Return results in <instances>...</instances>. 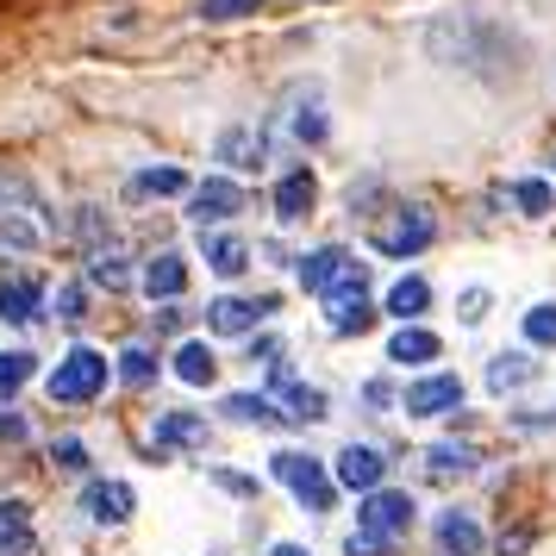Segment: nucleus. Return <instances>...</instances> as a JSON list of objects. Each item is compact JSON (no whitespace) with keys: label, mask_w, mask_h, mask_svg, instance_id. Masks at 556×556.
<instances>
[{"label":"nucleus","mask_w":556,"mask_h":556,"mask_svg":"<svg viewBox=\"0 0 556 556\" xmlns=\"http://www.w3.org/2000/svg\"><path fill=\"white\" fill-rule=\"evenodd\" d=\"M413 494H401V488H376V494H363V506H356V531L344 538V551L351 556H388L394 551V538H406L413 531Z\"/></svg>","instance_id":"obj_1"},{"label":"nucleus","mask_w":556,"mask_h":556,"mask_svg":"<svg viewBox=\"0 0 556 556\" xmlns=\"http://www.w3.org/2000/svg\"><path fill=\"white\" fill-rule=\"evenodd\" d=\"M45 388H51V401H63V406L94 401V394L106 388V356L94 351V344H76V351L51 369V381H45Z\"/></svg>","instance_id":"obj_2"},{"label":"nucleus","mask_w":556,"mask_h":556,"mask_svg":"<svg viewBox=\"0 0 556 556\" xmlns=\"http://www.w3.org/2000/svg\"><path fill=\"white\" fill-rule=\"evenodd\" d=\"M269 469H276V481L294 494L301 506H313V513H326L331 501H338V481L319 469V456H301V451H276L269 456Z\"/></svg>","instance_id":"obj_3"},{"label":"nucleus","mask_w":556,"mask_h":556,"mask_svg":"<svg viewBox=\"0 0 556 556\" xmlns=\"http://www.w3.org/2000/svg\"><path fill=\"white\" fill-rule=\"evenodd\" d=\"M431 238H438V219H431L426 206H394V219L369 231V244L381 256H419Z\"/></svg>","instance_id":"obj_4"},{"label":"nucleus","mask_w":556,"mask_h":556,"mask_svg":"<svg viewBox=\"0 0 556 556\" xmlns=\"http://www.w3.org/2000/svg\"><path fill=\"white\" fill-rule=\"evenodd\" d=\"M319 301H326V326L331 331H369L376 326V306H369V281H363V269H351L344 281H331Z\"/></svg>","instance_id":"obj_5"},{"label":"nucleus","mask_w":556,"mask_h":556,"mask_svg":"<svg viewBox=\"0 0 556 556\" xmlns=\"http://www.w3.org/2000/svg\"><path fill=\"white\" fill-rule=\"evenodd\" d=\"M238 213H244V188L231 176H213V181H201V188H188V219H194V226H226Z\"/></svg>","instance_id":"obj_6"},{"label":"nucleus","mask_w":556,"mask_h":556,"mask_svg":"<svg viewBox=\"0 0 556 556\" xmlns=\"http://www.w3.org/2000/svg\"><path fill=\"white\" fill-rule=\"evenodd\" d=\"M269 313H276L269 294H256V301H244V294H219V301L206 306V331H219V338H244V331H256Z\"/></svg>","instance_id":"obj_7"},{"label":"nucleus","mask_w":556,"mask_h":556,"mask_svg":"<svg viewBox=\"0 0 556 556\" xmlns=\"http://www.w3.org/2000/svg\"><path fill=\"white\" fill-rule=\"evenodd\" d=\"M331 481H338V488H351V494H376L381 481H388V456H381L376 444H344Z\"/></svg>","instance_id":"obj_8"},{"label":"nucleus","mask_w":556,"mask_h":556,"mask_svg":"<svg viewBox=\"0 0 556 556\" xmlns=\"http://www.w3.org/2000/svg\"><path fill=\"white\" fill-rule=\"evenodd\" d=\"M463 376H426V381H413L401 394V406L413 413V419H444V413H456L463 406Z\"/></svg>","instance_id":"obj_9"},{"label":"nucleus","mask_w":556,"mask_h":556,"mask_svg":"<svg viewBox=\"0 0 556 556\" xmlns=\"http://www.w3.org/2000/svg\"><path fill=\"white\" fill-rule=\"evenodd\" d=\"M269 381H276V401H281V419H301V426H313V419H326V394L319 388H306V381L288 376V363H269Z\"/></svg>","instance_id":"obj_10"},{"label":"nucleus","mask_w":556,"mask_h":556,"mask_svg":"<svg viewBox=\"0 0 556 556\" xmlns=\"http://www.w3.org/2000/svg\"><path fill=\"white\" fill-rule=\"evenodd\" d=\"M81 506H88V519H94V526H126L131 506H138V494H131L126 481H88Z\"/></svg>","instance_id":"obj_11"},{"label":"nucleus","mask_w":556,"mask_h":556,"mask_svg":"<svg viewBox=\"0 0 556 556\" xmlns=\"http://www.w3.org/2000/svg\"><path fill=\"white\" fill-rule=\"evenodd\" d=\"M351 269H356V256L338 251V244H326V251L301 256V288H306V294H326L331 281H344Z\"/></svg>","instance_id":"obj_12"},{"label":"nucleus","mask_w":556,"mask_h":556,"mask_svg":"<svg viewBox=\"0 0 556 556\" xmlns=\"http://www.w3.org/2000/svg\"><path fill=\"white\" fill-rule=\"evenodd\" d=\"M38 306H45V288H38V276L0 281V319H7V326H31V319H38Z\"/></svg>","instance_id":"obj_13"},{"label":"nucleus","mask_w":556,"mask_h":556,"mask_svg":"<svg viewBox=\"0 0 556 556\" xmlns=\"http://www.w3.org/2000/svg\"><path fill=\"white\" fill-rule=\"evenodd\" d=\"M144 294H151V301H176V294H188V263H181L176 251H163V256H151V263H144Z\"/></svg>","instance_id":"obj_14"},{"label":"nucleus","mask_w":556,"mask_h":556,"mask_svg":"<svg viewBox=\"0 0 556 556\" xmlns=\"http://www.w3.org/2000/svg\"><path fill=\"white\" fill-rule=\"evenodd\" d=\"M263 156H269V138L251 126H226L219 131V163H231V169H263Z\"/></svg>","instance_id":"obj_15"},{"label":"nucleus","mask_w":556,"mask_h":556,"mask_svg":"<svg viewBox=\"0 0 556 556\" xmlns=\"http://www.w3.org/2000/svg\"><path fill=\"white\" fill-rule=\"evenodd\" d=\"M201 256H206V269L213 276H244V263H251V244L244 238H231V231H206L201 238Z\"/></svg>","instance_id":"obj_16"},{"label":"nucleus","mask_w":556,"mask_h":556,"mask_svg":"<svg viewBox=\"0 0 556 556\" xmlns=\"http://www.w3.org/2000/svg\"><path fill=\"white\" fill-rule=\"evenodd\" d=\"M156 451H194V444H206V419L201 413H163L151 431Z\"/></svg>","instance_id":"obj_17"},{"label":"nucleus","mask_w":556,"mask_h":556,"mask_svg":"<svg viewBox=\"0 0 556 556\" xmlns=\"http://www.w3.org/2000/svg\"><path fill=\"white\" fill-rule=\"evenodd\" d=\"M313 194H319L313 176H306V169H288V176L276 181V219H281V226L306 219V213H313Z\"/></svg>","instance_id":"obj_18"},{"label":"nucleus","mask_w":556,"mask_h":556,"mask_svg":"<svg viewBox=\"0 0 556 556\" xmlns=\"http://www.w3.org/2000/svg\"><path fill=\"white\" fill-rule=\"evenodd\" d=\"M388 356H394L401 369H426L431 356H438V338H431L426 326H401L394 338H388Z\"/></svg>","instance_id":"obj_19"},{"label":"nucleus","mask_w":556,"mask_h":556,"mask_svg":"<svg viewBox=\"0 0 556 556\" xmlns=\"http://www.w3.org/2000/svg\"><path fill=\"white\" fill-rule=\"evenodd\" d=\"M26 551H31V506L0 501V556H26Z\"/></svg>","instance_id":"obj_20"},{"label":"nucleus","mask_w":556,"mask_h":556,"mask_svg":"<svg viewBox=\"0 0 556 556\" xmlns=\"http://www.w3.org/2000/svg\"><path fill=\"white\" fill-rule=\"evenodd\" d=\"M531 381H538V356H526V351L488 363V388H494V394H513V388H531Z\"/></svg>","instance_id":"obj_21"},{"label":"nucleus","mask_w":556,"mask_h":556,"mask_svg":"<svg viewBox=\"0 0 556 556\" xmlns=\"http://www.w3.org/2000/svg\"><path fill=\"white\" fill-rule=\"evenodd\" d=\"M438 544H444V551L451 556H481V526L476 519H469V513H444V519H438Z\"/></svg>","instance_id":"obj_22"},{"label":"nucleus","mask_w":556,"mask_h":556,"mask_svg":"<svg viewBox=\"0 0 556 556\" xmlns=\"http://www.w3.org/2000/svg\"><path fill=\"white\" fill-rule=\"evenodd\" d=\"M426 306H431V288H426L419 276H401L394 288H388V306H381V313H394L401 326H413V319H419Z\"/></svg>","instance_id":"obj_23"},{"label":"nucleus","mask_w":556,"mask_h":556,"mask_svg":"<svg viewBox=\"0 0 556 556\" xmlns=\"http://www.w3.org/2000/svg\"><path fill=\"white\" fill-rule=\"evenodd\" d=\"M188 188H194V181L163 163V169H138V176H131V201H151V194L163 201V194H188Z\"/></svg>","instance_id":"obj_24"},{"label":"nucleus","mask_w":556,"mask_h":556,"mask_svg":"<svg viewBox=\"0 0 556 556\" xmlns=\"http://www.w3.org/2000/svg\"><path fill=\"white\" fill-rule=\"evenodd\" d=\"M226 419H238V426H276L281 406L269 401V394H231V401H226Z\"/></svg>","instance_id":"obj_25"},{"label":"nucleus","mask_w":556,"mask_h":556,"mask_svg":"<svg viewBox=\"0 0 556 556\" xmlns=\"http://www.w3.org/2000/svg\"><path fill=\"white\" fill-rule=\"evenodd\" d=\"M169 369H176V376L188 381V388H206V381H213V369H219V363H213V351H206V344H181V351H176V363H169Z\"/></svg>","instance_id":"obj_26"},{"label":"nucleus","mask_w":556,"mask_h":556,"mask_svg":"<svg viewBox=\"0 0 556 556\" xmlns=\"http://www.w3.org/2000/svg\"><path fill=\"white\" fill-rule=\"evenodd\" d=\"M426 456H431V476H438V481H444V476H476V463H481L469 444H431Z\"/></svg>","instance_id":"obj_27"},{"label":"nucleus","mask_w":556,"mask_h":556,"mask_svg":"<svg viewBox=\"0 0 556 556\" xmlns=\"http://www.w3.org/2000/svg\"><path fill=\"white\" fill-rule=\"evenodd\" d=\"M119 381H126V388H151L156 381V351L151 344H126V351H119Z\"/></svg>","instance_id":"obj_28"},{"label":"nucleus","mask_w":556,"mask_h":556,"mask_svg":"<svg viewBox=\"0 0 556 556\" xmlns=\"http://www.w3.org/2000/svg\"><path fill=\"white\" fill-rule=\"evenodd\" d=\"M88 281H101V288H131V263L101 244V251L88 256Z\"/></svg>","instance_id":"obj_29"},{"label":"nucleus","mask_w":556,"mask_h":556,"mask_svg":"<svg viewBox=\"0 0 556 556\" xmlns=\"http://www.w3.org/2000/svg\"><path fill=\"white\" fill-rule=\"evenodd\" d=\"M31 369H38L31 351H0V394H20V388L31 381Z\"/></svg>","instance_id":"obj_30"},{"label":"nucleus","mask_w":556,"mask_h":556,"mask_svg":"<svg viewBox=\"0 0 556 556\" xmlns=\"http://www.w3.org/2000/svg\"><path fill=\"white\" fill-rule=\"evenodd\" d=\"M526 344H538V351H556V306H531L526 313Z\"/></svg>","instance_id":"obj_31"},{"label":"nucleus","mask_w":556,"mask_h":556,"mask_svg":"<svg viewBox=\"0 0 556 556\" xmlns=\"http://www.w3.org/2000/svg\"><path fill=\"white\" fill-rule=\"evenodd\" d=\"M263 0H201V20L206 26H226V20H251Z\"/></svg>","instance_id":"obj_32"},{"label":"nucleus","mask_w":556,"mask_h":556,"mask_svg":"<svg viewBox=\"0 0 556 556\" xmlns=\"http://www.w3.org/2000/svg\"><path fill=\"white\" fill-rule=\"evenodd\" d=\"M513 201H519L526 219H544V213H551V181H519V188H513Z\"/></svg>","instance_id":"obj_33"},{"label":"nucleus","mask_w":556,"mask_h":556,"mask_svg":"<svg viewBox=\"0 0 556 556\" xmlns=\"http://www.w3.org/2000/svg\"><path fill=\"white\" fill-rule=\"evenodd\" d=\"M288 126H294V138H301V144H319V138H326V113L306 101V106H294V119H288Z\"/></svg>","instance_id":"obj_34"},{"label":"nucleus","mask_w":556,"mask_h":556,"mask_svg":"<svg viewBox=\"0 0 556 556\" xmlns=\"http://www.w3.org/2000/svg\"><path fill=\"white\" fill-rule=\"evenodd\" d=\"M81 313H88V288H81V281H63V288H56V319L76 326Z\"/></svg>","instance_id":"obj_35"},{"label":"nucleus","mask_w":556,"mask_h":556,"mask_svg":"<svg viewBox=\"0 0 556 556\" xmlns=\"http://www.w3.org/2000/svg\"><path fill=\"white\" fill-rule=\"evenodd\" d=\"M51 463L76 476V469H88V444H81V438H56V444H51Z\"/></svg>","instance_id":"obj_36"},{"label":"nucleus","mask_w":556,"mask_h":556,"mask_svg":"<svg viewBox=\"0 0 556 556\" xmlns=\"http://www.w3.org/2000/svg\"><path fill=\"white\" fill-rule=\"evenodd\" d=\"M488 288H463V326H481V319H488Z\"/></svg>","instance_id":"obj_37"},{"label":"nucleus","mask_w":556,"mask_h":556,"mask_svg":"<svg viewBox=\"0 0 556 556\" xmlns=\"http://www.w3.org/2000/svg\"><path fill=\"white\" fill-rule=\"evenodd\" d=\"M363 401L376 406V413H388V406H394V388H388V381H369V388H363Z\"/></svg>","instance_id":"obj_38"},{"label":"nucleus","mask_w":556,"mask_h":556,"mask_svg":"<svg viewBox=\"0 0 556 556\" xmlns=\"http://www.w3.org/2000/svg\"><path fill=\"white\" fill-rule=\"evenodd\" d=\"M76 231H81V238H101V213H94V206H81V213H76Z\"/></svg>","instance_id":"obj_39"},{"label":"nucleus","mask_w":556,"mask_h":556,"mask_svg":"<svg viewBox=\"0 0 556 556\" xmlns=\"http://www.w3.org/2000/svg\"><path fill=\"white\" fill-rule=\"evenodd\" d=\"M213 481H219V488H231V494H256V481L251 476H231V469H219Z\"/></svg>","instance_id":"obj_40"},{"label":"nucleus","mask_w":556,"mask_h":556,"mask_svg":"<svg viewBox=\"0 0 556 556\" xmlns=\"http://www.w3.org/2000/svg\"><path fill=\"white\" fill-rule=\"evenodd\" d=\"M531 544V531H501V556H519Z\"/></svg>","instance_id":"obj_41"},{"label":"nucleus","mask_w":556,"mask_h":556,"mask_svg":"<svg viewBox=\"0 0 556 556\" xmlns=\"http://www.w3.org/2000/svg\"><path fill=\"white\" fill-rule=\"evenodd\" d=\"M0 438H26V419H13V413H0Z\"/></svg>","instance_id":"obj_42"},{"label":"nucleus","mask_w":556,"mask_h":556,"mask_svg":"<svg viewBox=\"0 0 556 556\" xmlns=\"http://www.w3.org/2000/svg\"><path fill=\"white\" fill-rule=\"evenodd\" d=\"M269 556H306V551H301V544H276Z\"/></svg>","instance_id":"obj_43"}]
</instances>
